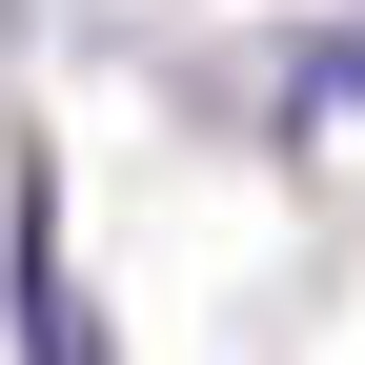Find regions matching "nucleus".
Instances as JSON below:
<instances>
[{
    "label": "nucleus",
    "mask_w": 365,
    "mask_h": 365,
    "mask_svg": "<svg viewBox=\"0 0 365 365\" xmlns=\"http://www.w3.org/2000/svg\"><path fill=\"white\" fill-rule=\"evenodd\" d=\"M21 365H102L81 345V284H61V223L21 203Z\"/></svg>",
    "instance_id": "f257e3e1"
},
{
    "label": "nucleus",
    "mask_w": 365,
    "mask_h": 365,
    "mask_svg": "<svg viewBox=\"0 0 365 365\" xmlns=\"http://www.w3.org/2000/svg\"><path fill=\"white\" fill-rule=\"evenodd\" d=\"M304 122H365V21H345V41H304Z\"/></svg>",
    "instance_id": "f03ea898"
}]
</instances>
